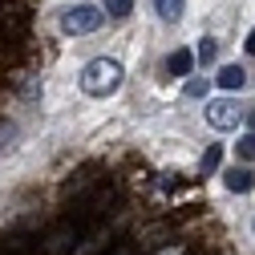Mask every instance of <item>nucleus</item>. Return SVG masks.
<instances>
[{"instance_id": "nucleus-1", "label": "nucleus", "mask_w": 255, "mask_h": 255, "mask_svg": "<svg viewBox=\"0 0 255 255\" xmlns=\"http://www.w3.org/2000/svg\"><path fill=\"white\" fill-rule=\"evenodd\" d=\"M118 85H122V65L114 57H98L81 69V89L89 98H110V93H118Z\"/></svg>"}, {"instance_id": "nucleus-15", "label": "nucleus", "mask_w": 255, "mask_h": 255, "mask_svg": "<svg viewBox=\"0 0 255 255\" xmlns=\"http://www.w3.org/2000/svg\"><path fill=\"white\" fill-rule=\"evenodd\" d=\"M247 126H251V134H255V110H247Z\"/></svg>"}, {"instance_id": "nucleus-13", "label": "nucleus", "mask_w": 255, "mask_h": 255, "mask_svg": "<svg viewBox=\"0 0 255 255\" xmlns=\"http://www.w3.org/2000/svg\"><path fill=\"white\" fill-rule=\"evenodd\" d=\"M211 81H186V98H203Z\"/></svg>"}, {"instance_id": "nucleus-10", "label": "nucleus", "mask_w": 255, "mask_h": 255, "mask_svg": "<svg viewBox=\"0 0 255 255\" xmlns=\"http://www.w3.org/2000/svg\"><path fill=\"white\" fill-rule=\"evenodd\" d=\"M130 8H134V0H106V16H130Z\"/></svg>"}, {"instance_id": "nucleus-14", "label": "nucleus", "mask_w": 255, "mask_h": 255, "mask_svg": "<svg viewBox=\"0 0 255 255\" xmlns=\"http://www.w3.org/2000/svg\"><path fill=\"white\" fill-rule=\"evenodd\" d=\"M247 53H255V28L247 33Z\"/></svg>"}, {"instance_id": "nucleus-4", "label": "nucleus", "mask_w": 255, "mask_h": 255, "mask_svg": "<svg viewBox=\"0 0 255 255\" xmlns=\"http://www.w3.org/2000/svg\"><path fill=\"white\" fill-rule=\"evenodd\" d=\"M215 85L227 89V93H239V89L247 85V69H243V65H223L219 77H215Z\"/></svg>"}, {"instance_id": "nucleus-8", "label": "nucleus", "mask_w": 255, "mask_h": 255, "mask_svg": "<svg viewBox=\"0 0 255 255\" xmlns=\"http://www.w3.org/2000/svg\"><path fill=\"white\" fill-rule=\"evenodd\" d=\"M154 8H158V16H162V20H178L182 8H186V0H154Z\"/></svg>"}, {"instance_id": "nucleus-7", "label": "nucleus", "mask_w": 255, "mask_h": 255, "mask_svg": "<svg viewBox=\"0 0 255 255\" xmlns=\"http://www.w3.org/2000/svg\"><path fill=\"white\" fill-rule=\"evenodd\" d=\"M69 239H73V227H61V231H53V235L45 239V251H49V255H61V251L69 247Z\"/></svg>"}, {"instance_id": "nucleus-12", "label": "nucleus", "mask_w": 255, "mask_h": 255, "mask_svg": "<svg viewBox=\"0 0 255 255\" xmlns=\"http://www.w3.org/2000/svg\"><path fill=\"white\" fill-rule=\"evenodd\" d=\"M219 158H223V150H219V146H211V150H207V158H203V174H211V170L219 166Z\"/></svg>"}, {"instance_id": "nucleus-9", "label": "nucleus", "mask_w": 255, "mask_h": 255, "mask_svg": "<svg viewBox=\"0 0 255 255\" xmlns=\"http://www.w3.org/2000/svg\"><path fill=\"white\" fill-rule=\"evenodd\" d=\"M215 57H219V45H215V37H203V41H199V53H195V61L207 69V65H215Z\"/></svg>"}, {"instance_id": "nucleus-2", "label": "nucleus", "mask_w": 255, "mask_h": 255, "mask_svg": "<svg viewBox=\"0 0 255 255\" xmlns=\"http://www.w3.org/2000/svg\"><path fill=\"white\" fill-rule=\"evenodd\" d=\"M102 20H106V12H102L98 4H73V8H65V12H61V28H65V33H73V37L98 33V28H102Z\"/></svg>"}, {"instance_id": "nucleus-3", "label": "nucleus", "mask_w": 255, "mask_h": 255, "mask_svg": "<svg viewBox=\"0 0 255 255\" xmlns=\"http://www.w3.org/2000/svg\"><path fill=\"white\" fill-rule=\"evenodd\" d=\"M239 118H243V114L235 110L231 98H215V102H207V122L215 126V130H235Z\"/></svg>"}, {"instance_id": "nucleus-6", "label": "nucleus", "mask_w": 255, "mask_h": 255, "mask_svg": "<svg viewBox=\"0 0 255 255\" xmlns=\"http://www.w3.org/2000/svg\"><path fill=\"white\" fill-rule=\"evenodd\" d=\"M190 65H195V53H186V49H178V53L166 61V69H170L174 77H186V73H190Z\"/></svg>"}, {"instance_id": "nucleus-11", "label": "nucleus", "mask_w": 255, "mask_h": 255, "mask_svg": "<svg viewBox=\"0 0 255 255\" xmlns=\"http://www.w3.org/2000/svg\"><path fill=\"white\" fill-rule=\"evenodd\" d=\"M235 154L247 158V162H255V134H243V138L235 142Z\"/></svg>"}, {"instance_id": "nucleus-5", "label": "nucleus", "mask_w": 255, "mask_h": 255, "mask_svg": "<svg viewBox=\"0 0 255 255\" xmlns=\"http://www.w3.org/2000/svg\"><path fill=\"white\" fill-rule=\"evenodd\" d=\"M223 182H227V190H235V195H247V190L255 186V170H247V166H231L227 174H223Z\"/></svg>"}]
</instances>
